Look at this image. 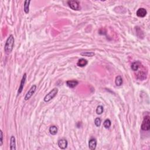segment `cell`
Returning <instances> with one entry per match:
<instances>
[{"label": "cell", "mask_w": 150, "mask_h": 150, "mask_svg": "<svg viewBox=\"0 0 150 150\" xmlns=\"http://www.w3.org/2000/svg\"><path fill=\"white\" fill-rule=\"evenodd\" d=\"M136 14L138 17L140 18H144L147 14V11H146V9H145L144 8H140L137 11Z\"/></svg>", "instance_id": "obj_9"}, {"label": "cell", "mask_w": 150, "mask_h": 150, "mask_svg": "<svg viewBox=\"0 0 150 150\" xmlns=\"http://www.w3.org/2000/svg\"><path fill=\"white\" fill-rule=\"evenodd\" d=\"M57 92H58V89L57 88L53 89H52L49 93H48L46 96H45L44 99H43V100H44L45 102H50L52 99H53L54 97L56 96V95L57 94Z\"/></svg>", "instance_id": "obj_3"}, {"label": "cell", "mask_w": 150, "mask_h": 150, "mask_svg": "<svg viewBox=\"0 0 150 150\" xmlns=\"http://www.w3.org/2000/svg\"><path fill=\"white\" fill-rule=\"evenodd\" d=\"M36 86L35 85H33V86L29 90V91L27 92V93L26 94L25 96L24 97V100L25 101L28 100L35 93V92H36Z\"/></svg>", "instance_id": "obj_6"}, {"label": "cell", "mask_w": 150, "mask_h": 150, "mask_svg": "<svg viewBox=\"0 0 150 150\" xmlns=\"http://www.w3.org/2000/svg\"><path fill=\"white\" fill-rule=\"evenodd\" d=\"M27 73H24L23 76H22V78L21 79V83H20V86L19 87V89L18 91V96L19 95H20L21 93H22V90L24 89V85H25V83L26 82V80H27Z\"/></svg>", "instance_id": "obj_7"}, {"label": "cell", "mask_w": 150, "mask_h": 150, "mask_svg": "<svg viewBox=\"0 0 150 150\" xmlns=\"http://www.w3.org/2000/svg\"><path fill=\"white\" fill-rule=\"evenodd\" d=\"M82 56H87V57H92L95 55V52H84L81 53Z\"/></svg>", "instance_id": "obj_18"}, {"label": "cell", "mask_w": 150, "mask_h": 150, "mask_svg": "<svg viewBox=\"0 0 150 150\" xmlns=\"http://www.w3.org/2000/svg\"><path fill=\"white\" fill-rule=\"evenodd\" d=\"M0 138H1V139H0V146H2L3 144V131H0Z\"/></svg>", "instance_id": "obj_22"}, {"label": "cell", "mask_w": 150, "mask_h": 150, "mask_svg": "<svg viewBox=\"0 0 150 150\" xmlns=\"http://www.w3.org/2000/svg\"><path fill=\"white\" fill-rule=\"evenodd\" d=\"M79 82L76 80H71V81H67L66 82V85L70 88H74L75 87L77 86Z\"/></svg>", "instance_id": "obj_11"}, {"label": "cell", "mask_w": 150, "mask_h": 150, "mask_svg": "<svg viewBox=\"0 0 150 150\" xmlns=\"http://www.w3.org/2000/svg\"><path fill=\"white\" fill-rule=\"evenodd\" d=\"M141 128L144 131H149L150 129V118L149 116L144 117Z\"/></svg>", "instance_id": "obj_4"}, {"label": "cell", "mask_w": 150, "mask_h": 150, "mask_svg": "<svg viewBox=\"0 0 150 150\" xmlns=\"http://www.w3.org/2000/svg\"><path fill=\"white\" fill-rule=\"evenodd\" d=\"M97 146V140L96 139L92 138L89 140V147L91 150H95Z\"/></svg>", "instance_id": "obj_10"}, {"label": "cell", "mask_w": 150, "mask_h": 150, "mask_svg": "<svg viewBox=\"0 0 150 150\" xmlns=\"http://www.w3.org/2000/svg\"><path fill=\"white\" fill-rule=\"evenodd\" d=\"M141 65H142V63L139 61H136V62H134L132 63L131 69L134 71H137Z\"/></svg>", "instance_id": "obj_12"}, {"label": "cell", "mask_w": 150, "mask_h": 150, "mask_svg": "<svg viewBox=\"0 0 150 150\" xmlns=\"http://www.w3.org/2000/svg\"><path fill=\"white\" fill-rule=\"evenodd\" d=\"M123 80L122 79V78L120 76H117L116 78V80H115V83H116L117 86H121L123 85Z\"/></svg>", "instance_id": "obj_17"}, {"label": "cell", "mask_w": 150, "mask_h": 150, "mask_svg": "<svg viewBox=\"0 0 150 150\" xmlns=\"http://www.w3.org/2000/svg\"><path fill=\"white\" fill-rule=\"evenodd\" d=\"M103 111H104V109H103V107L102 106H97V107L96 109V113L97 114H99V115L102 114V113H103Z\"/></svg>", "instance_id": "obj_20"}, {"label": "cell", "mask_w": 150, "mask_h": 150, "mask_svg": "<svg viewBox=\"0 0 150 150\" xmlns=\"http://www.w3.org/2000/svg\"><path fill=\"white\" fill-rule=\"evenodd\" d=\"M137 73L136 74V76L138 79L140 80V81H144V80L146 79L147 77V70H145L143 65L141 66V67L138 69Z\"/></svg>", "instance_id": "obj_2"}, {"label": "cell", "mask_w": 150, "mask_h": 150, "mask_svg": "<svg viewBox=\"0 0 150 150\" xmlns=\"http://www.w3.org/2000/svg\"><path fill=\"white\" fill-rule=\"evenodd\" d=\"M31 1L27 0L25 1L24 5V10L26 14H28L29 12V4H30Z\"/></svg>", "instance_id": "obj_15"}, {"label": "cell", "mask_w": 150, "mask_h": 150, "mask_svg": "<svg viewBox=\"0 0 150 150\" xmlns=\"http://www.w3.org/2000/svg\"><path fill=\"white\" fill-rule=\"evenodd\" d=\"M15 39L13 35H10L7 39L6 44H5L4 50L6 53H9L13 51L14 46Z\"/></svg>", "instance_id": "obj_1"}, {"label": "cell", "mask_w": 150, "mask_h": 150, "mask_svg": "<svg viewBox=\"0 0 150 150\" xmlns=\"http://www.w3.org/2000/svg\"><path fill=\"white\" fill-rule=\"evenodd\" d=\"M67 4L71 10L78 11L81 9L80 3L78 1H67Z\"/></svg>", "instance_id": "obj_5"}, {"label": "cell", "mask_w": 150, "mask_h": 150, "mask_svg": "<svg viewBox=\"0 0 150 150\" xmlns=\"http://www.w3.org/2000/svg\"><path fill=\"white\" fill-rule=\"evenodd\" d=\"M88 62L86 59H85L84 58H82V59H80L79 60H78V62L77 63V65L78 66H79V67H85V66H86L87 64H88Z\"/></svg>", "instance_id": "obj_14"}, {"label": "cell", "mask_w": 150, "mask_h": 150, "mask_svg": "<svg viewBox=\"0 0 150 150\" xmlns=\"http://www.w3.org/2000/svg\"><path fill=\"white\" fill-rule=\"evenodd\" d=\"M101 123H102V121H101V119L100 118H96L95 120V124L97 127H100L101 125Z\"/></svg>", "instance_id": "obj_21"}, {"label": "cell", "mask_w": 150, "mask_h": 150, "mask_svg": "<svg viewBox=\"0 0 150 150\" xmlns=\"http://www.w3.org/2000/svg\"><path fill=\"white\" fill-rule=\"evenodd\" d=\"M57 131H58V129H57V127L56 126H55V125H52V126L50 127L49 132L51 135H56V134L57 133Z\"/></svg>", "instance_id": "obj_16"}, {"label": "cell", "mask_w": 150, "mask_h": 150, "mask_svg": "<svg viewBox=\"0 0 150 150\" xmlns=\"http://www.w3.org/2000/svg\"><path fill=\"white\" fill-rule=\"evenodd\" d=\"M111 125V122L110 119H106V120H105V121H104L103 125H104V128H107V129L109 128L110 127Z\"/></svg>", "instance_id": "obj_19"}, {"label": "cell", "mask_w": 150, "mask_h": 150, "mask_svg": "<svg viewBox=\"0 0 150 150\" xmlns=\"http://www.w3.org/2000/svg\"><path fill=\"white\" fill-rule=\"evenodd\" d=\"M57 144H58L59 147L60 148V149H64L67 147L68 142H67V139H66L64 138H62V139H60L58 141Z\"/></svg>", "instance_id": "obj_8"}, {"label": "cell", "mask_w": 150, "mask_h": 150, "mask_svg": "<svg viewBox=\"0 0 150 150\" xmlns=\"http://www.w3.org/2000/svg\"><path fill=\"white\" fill-rule=\"evenodd\" d=\"M10 149H16V141H15V137L13 135H12L10 138Z\"/></svg>", "instance_id": "obj_13"}]
</instances>
